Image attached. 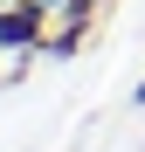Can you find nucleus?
<instances>
[{"instance_id": "nucleus-2", "label": "nucleus", "mask_w": 145, "mask_h": 152, "mask_svg": "<svg viewBox=\"0 0 145 152\" xmlns=\"http://www.w3.org/2000/svg\"><path fill=\"white\" fill-rule=\"evenodd\" d=\"M138 97H145V83H138Z\"/></svg>"}, {"instance_id": "nucleus-1", "label": "nucleus", "mask_w": 145, "mask_h": 152, "mask_svg": "<svg viewBox=\"0 0 145 152\" xmlns=\"http://www.w3.org/2000/svg\"><path fill=\"white\" fill-rule=\"evenodd\" d=\"M42 35V0H28V7H0V48H21Z\"/></svg>"}]
</instances>
